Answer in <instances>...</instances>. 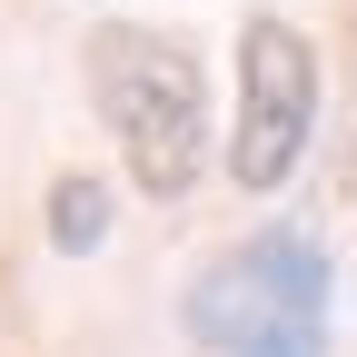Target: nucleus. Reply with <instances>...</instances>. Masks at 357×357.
Wrapping results in <instances>:
<instances>
[{
    "instance_id": "1",
    "label": "nucleus",
    "mask_w": 357,
    "mask_h": 357,
    "mask_svg": "<svg viewBox=\"0 0 357 357\" xmlns=\"http://www.w3.org/2000/svg\"><path fill=\"white\" fill-rule=\"evenodd\" d=\"M79 79L100 100L109 139L129 159L149 199H189L208 169V70L178 30H139V20H100L79 40Z\"/></svg>"
},
{
    "instance_id": "2",
    "label": "nucleus",
    "mask_w": 357,
    "mask_h": 357,
    "mask_svg": "<svg viewBox=\"0 0 357 357\" xmlns=\"http://www.w3.org/2000/svg\"><path fill=\"white\" fill-rule=\"evenodd\" d=\"M328 307H337L328 248L307 229H258L189 278L178 328L208 357H328Z\"/></svg>"
},
{
    "instance_id": "3",
    "label": "nucleus",
    "mask_w": 357,
    "mask_h": 357,
    "mask_svg": "<svg viewBox=\"0 0 357 357\" xmlns=\"http://www.w3.org/2000/svg\"><path fill=\"white\" fill-rule=\"evenodd\" d=\"M318 129V40L278 10L238 20V109H229V178L248 199L288 189Z\"/></svg>"
},
{
    "instance_id": "4",
    "label": "nucleus",
    "mask_w": 357,
    "mask_h": 357,
    "mask_svg": "<svg viewBox=\"0 0 357 357\" xmlns=\"http://www.w3.org/2000/svg\"><path fill=\"white\" fill-rule=\"evenodd\" d=\"M100 238H109V189H100L89 169H60V178H50V248H60V258H89Z\"/></svg>"
}]
</instances>
